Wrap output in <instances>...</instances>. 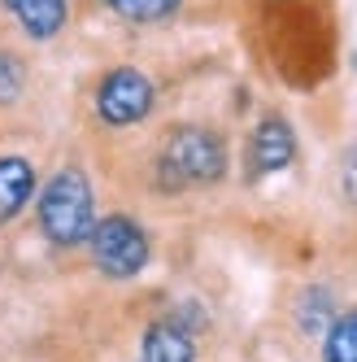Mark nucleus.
<instances>
[{"label": "nucleus", "mask_w": 357, "mask_h": 362, "mask_svg": "<svg viewBox=\"0 0 357 362\" xmlns=\"http://www.w3.org/2000/svg\"><path fill=\"white\" fill-rule=\"evenodd\" d=\"M40 231L48 236V245L57 249H74L87 245L92 227H96V197H92V179L79 166H66L44 184L40 192Z\"/></svg>", "instance_id": "obj_1"}, {"label": "nucleus", "mask_w": 357, "mask_h": 362, "mask_svg": "<svg viewBox=\"0 0 357 362\" xmlns=\"http://www.w3.org/2000/svg\"><path fill=\"white\" fill-rule=\"evenodd\" d=\"M226 166H231V153H226V140L210 127H174L162 144L157 170L166 175L170 188H210L226 179Z\"/></svg>", "instance_id": "obj_2"}, {"label": "nucleus", "mask_w": 357, "mask_h": 362, "mask_svg": "<svg viewBox=\"0 0 357 362\" xmlns=\"http://www.w3.org/2000/svg\"><path fill=\"white\" fill-rule=\"evenodd\" d=\"M87 249H92L96 271L109 275V279H135L148 267V257H152L144 227L135 218H126V214L96 218L92 236H87Z\"/></svg>", "instance_id": "obj_3"}, {"label": "nucleus", "mask_w": 357, "mask_h": 362, "mask_svg": "<svg viewBox=\"0 0 357 362\" xmlns=\"http://www.w3.org/2000/svg\"><path fill=\"white\" fill-rule=\"evenodd\" d=\"M152 100H157V92H152L144 70L114 66L96 83V118L109 122V127H135L152 114Z\"/></svg>", "instance_id": "obj_4"}, {"label": "nucleus", "mask_w": 357, "mask_h": 362, "mask_svg": "<svg viewBox=\"0 0 357 362\" xmlns=\"http://www.w3.org/2000/svg\"><path fill=\"white\" fill-rule=\"evenodd\" d=\"M296 162V132L288 118L266 114L248 136V179H266L279 175Z\"/></svg>", "instance_id": "obj_5"}, {"label": "nucleus", "mask_w": 357, "mask_h": 362, "mask_svg": "<svg viewBox=\"0 0 357 362\" xmlns=\"http://www.w3.org/2000/svg\"><path fill=\"white\" fill-rule=\"evenodd\" d=\"M9 9V18L18 22L31 40H57L70 22V5L66 0H0Z\"/></svg>", "instance_id": "obj_6"}, {"label": "nucleus", "mask_w": 357, "mask_h": 362, "mask_svg": "<svg viewBox=\"0 0 357 362\" xmlns=\"http://www.w3.org/2000/svg\"><path fill=\"white\" fill-rule=\"evenodd\" d=\"M140 362H196V336L188 327H178L174 319L148 323L140 341Z\"/></svg>", "instance_id": "obj_7"}, {"label": "nucleus", "mask_w": 357, "mask_h": 362, "mask_svg": "<svg viewBox=\"0 0 357 362\" xmlns=\"http://www.w3.org/2000/svg\"><path fill=\"white\" fill-rule=\"evenodd\" d=\"M35 197V166L27 158H0V227L13 223Z\"/></svg>", "instance_id": "obj_8"}, {"label": "nucleus", "mask_w": 357, "mask_h": 362, "mask_svg": "<svg viewBox=\"0 0 357 362\" xmlns=\"http://www.w3.org/2000/svg\"><path fill=\"white\" fill-rule=\"evenodd\" d=\"M322 362H357V310H344L322 332Z\"/></svg>", "instance_id": "obj_9"}, {"label": "nucleus", "mask_w": 357, "mask_h": 362, "mask_svg": "<svg viewBox=\"0 0 357 362\" xmlns=\"http://www.w3.org/2000/svg\"><path fill=\"white\" fill-rule=\"evenodd\" d=\"M122 22H166L183 9V0H105Z\"/></svg>", "instance_id": "obj_10"}, {"label": "nucleus", "mask_w": 357, "mask_h": 362, "mask_svg": "<svg viewBox=\"0 0 357 362\" xmlns=\"http://www.w3.org/2000/svg\"><path fill=\"white\" fill-rule=\"evenodd\" d=\"M296 315H301L305 332H327V323H331V293L327 288H310V293L301 297Z\"/></svg>", "instance_id": "obj_11"}, {"label": "nucleus", "mask_w": 357, "mask_h": 362, "mask_svg": "<svg viewBox=\"0 0 357 362\" xmlns=\"http://www.w3.org/2000/svg\"><path fill=\"white\" fill-rule=\"evenodd\" d=\"M22 88H27V70H22V62L13 53H0V105H13V100L22 96Z\"/></svg>", "instance_id": "obj_12"}, {"label": "nucleus", "mask_w": 357, "mask_h": 362, "mask_svg": "<svg viewBox=\"0 0 357 362\" xmlns=\"http://www.w3.org/2000/svg\"><path fill=\"white\" fill-rule=\"evenodd\" d=\"M340 188H344V201L357 210V144L340 158Z\"/></svg>", "instance_id": "obj_13"}]
</instances>
